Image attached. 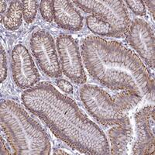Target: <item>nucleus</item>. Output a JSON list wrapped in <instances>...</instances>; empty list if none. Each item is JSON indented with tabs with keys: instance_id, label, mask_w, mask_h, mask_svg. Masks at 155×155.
I'll use <instances>...</instances> for the list:
<instances>
[{
	"instance_id": "nucleus-24",
	"label": "nucleus",
	"mask_w": 155,
	"mask_h": 155,
	"mask_svg": "<svg viewBox=\"0 0 155 155\" xmlns=\"http://www.w3.org/2000/svg\"><path fill=\"white\" fill-rule=\"evenodd\" d=\"M54 154H68V153H67V152L64 151V150H61V149H56V150H54Z\"/></svg>"
},
{
	"instance_id": "nucleus-17",
	"label": "nucleus",
	"mask_w": 155,
	"mask_h": 155,
	"mask_svg": "<svg viewBox=\"0 0 155 155\" xmlns=\"http://www.w3.org/2000/svg\"><path fill=\"white\" fill-rule=\"evenodd\" d=\"M40 11L45 21L51 23L54 19V0H42L40 3Z\"/></svg>"
},
{
	"instance_id": "nucleus-23",
	"label": "nucleus",
	"mask_w": 155,
	"mask_h": 155,
	"mask_svg": "<svg viewBox=\"0 0 155 155\" xmlns=\"http://www.w3.org/2000/svg\"><path fill=\"white\" fill-rule=\"evenodd\" d=\"M0 5H1V15H2V13H4L5 11V9H6V2L5 1H3V0H2L1 1V3H0Z\"/></svg>"
},
{
	"instance_id": "nucleus-2",
	"label": "nucleus",
	"mask_w": 155,
	"mask_h": 155,
	"mask_svg": "<svg viewBox=\"0 0 155 155\" xmlns=\"http://www.w3.org/2000/svg\"><path fill=\"white\" fill-rule=\"evenodd\" d=\"M84 64L97 82L113 90H128L153 99V78L139 57L121 43L96 36L84 39Z\"/></svg>"
},
{
	"instance_id": "nucleus-10",
	"label": "nucleus",
	"mask_w": 155,
	"mask_h": 155,
	"mask_svg": "<svg viewBox=\"0 0 155 155\" xmlns=\"http://www.w3.org/2000/svg\"><path fill=\"white\" fill-rule=\"evenodd\" d=\"M137 137L132 147L136 155L154 154V107L147 106L134 116Z\"/></svg>"
},
{
	"instance_id": "nucleus-18",
	"label": "nucleus",
	"mask_w": 155,
	"mask_h": 155,
	"mask_svg": "<svg viewBox=\"0 0 155 155\" xmlns=\"http://www.w3.org/2000/svg\"><path fill=\"white\" fill-rule=\"evenodd\" d=\"M126 3L136 15L140 16H144L146 15V7L142 0H127Z\"/></svg>"
},
{
	"instance_id": "nucleus-12",
	"label": "nucleus",
	"mask_w": 155,
	"mask_h": 155,
	"mask_svg": "<svg viewBox=\"0 0 155 155\" xmlns=\"http://www.w3.org/2000/svg\"><path fill=\"white\" fill-rule=\"evenodd\" d=\"M110 153L113 155L128 154L134 139L130 122L123 125H116L109 130Z\"/></svg>"
},
{
	"instance_id": "nucleus-7",
	"label": "nucleus",
	"mask_w": 155,
	"mask_h": 155,
	"mask_svg": "<svg viewBox=\"0 0 155 155\" xmlns=\"http://www.w3.org/2000/svg\"><path fill=\"white\" fill-rule=\"evenodd\" d=\"M61 61V68L64 74L74 83L84 85L87 81L79 48L76 41L71 35L61 34L57 39Z\"/></svg>"
},
{
	"instance_id": "nucleus-22",
	"label": "nucleus",
	"mask_w": 155,
	"mask_h": 155,
	"mask_svg": "<svg viewBox=\"0 0 155 155\" xmlns=\"http://www.w3.org/2000/svg\"><path fill=\"white\" fill-rule=\"evenodd\" d=\"M0 143H1V154H10V152L8 150L5 146V141L2 139V137H1V140H0Z\"/></svg>"
},
{
	"instance_id": "nucleus-11",
	"label": "nucleus",
	"mask_w": 155,
	"mask_h": 155,
	"mask_svg": "<svg viewBox=\"0 0 155 155\" xmlns=\"http://www.w3.org/2000/svg\"><path fill=\"white\" fill-rule=\"evenodd\" d=\"M54 19L58 27L70 31H78L83 27V16L67 0H54Z\"/></svg>"
},
{
	"instance_id": "nucleus-1",
	"label": "nucleus",
	"mask_w": 155,
	"mask_h": 155,
	"mask_svg": "<svg viewBox=\"0 0 155 155\" xmlns=\"http://www.w3.org/2000/svg\"><path fill=\"white\" fill-rule=\"evenodd\" d=\"M23 106L38 116L57 137L74 150L88 154H109L103 130L81 111L70 97L48 81L21 94Z\"/></svg>"
},
{
	"instance_id": "nucleus-4",
	"label": "nucleus",
	"mask_w": 155,
	"mask_h": 155,
	"mask_svg": "<svg viewBox=\"0 0 155 155\" xmlns=\"http://www.w3.org/2000/svg\"><path fill=\"white\" fill-rule=\"evenodd\" d=\"M79 95L88 113L102 125H123L130 122L127 113L119 106L113 97L100 87L84 85L80 88Z\"/></svg>"
},
{
	"instance_id": "nucleus-15",
	"label": "nucleus",
	"mask_w": 155,
	"mask_h": 155,
	"mask_svg": "<svg viewBox=\"0 0 155 155\" xmlns=\"http://www.w3.org/2000/svg\"><path fill=\"white\" fill-rule=\"evenodd\" d=\"M86 24L88 28L95 34L110 37L111 28L109 25L98 16L94 15L87 16Z\"/></svg>"
},
{
	"instance_id": "nucleus-6",
	"label": "nucleus",
	"mask_w": 155,
	"mask_h": 155,
	"mask_svg": "<svg viewBox=\"0 0 155 155\" xmlns=\"http://www.w3.org/2000/svg\"><path fill=\"white\" fill-rule=\"evenodd\" d=\"M30 46L43 72L51 78H61V64L54 40L49 32L44 30L34 32L30 37Z\"/></svg>"
},
{
	"instance_id": "nucleus-21",
	"label": "nucleus",
	"mask_w": 155,
	"mask_h": 155,
	"mask_svg": "<svg viewBox=\"0 0 155 155\" xmlns=\"http://www.w3.org/2000/svg\"><path fill=\"white\" fill-rule=\"evenodd\" d=\"M154 1L153 0H151V1H145V2H143V3H146V5L147 6L148 9L150 10V12L152 13V16H153V17L154 18V16H155V13H154Z\"/></svg>"
},
{
	"instance_id": "nucleus-9",
	"label": "nucleus",
	"mask_w": 155,
	"mask_h": 155,
	"mask_svg": "<svg viewBox=\"0 0 155 155\" xmlns=\"http://www.w3.org/2000/svg\"><path fill=\"white\" fill-rule=\"evenodd\" d=\"M11 68L13 81L21 89L33 88L41 79L30 52L23 44H17L12 49Z\"/></svg>"
},
{
	"instance_id": "nucleus-16",
	"label": "nucleus",
	"mask_w": 155,
	"mask_h": 155,
	"mask_svg": "<svg viewBox=\"0 0 155 155\" xmlns=\"http://www.w3.org/2000/svg\"><path fill=\"white\" fill-rule=\"evenodd\" d=\"M39 4L36 0H26L22 1L23 8V16L27 23H31L34 22L37 16Z\"/></svg>"
},
{
	"instance_id": "nucleus-19",
	"label": "nucleus",
	"mask_w": 155,
	"mask_h": 155,
	"mask_svg": "<svg viewBox=\"0 0 155 155\" xmlns=\"http://www.w3.org/2000/svg\"><path fill=\"white\" fill-rule=\"evenodd\" d=\"M1 52H0V82L2 83L7 77V58L6 54L2 45H1Z\"/></svg>"
},
{
	"instance_id": "nucleus-5",
	"label": "nucleus",
	"mask_w": 155,
	"mask_h": 155,
	"mask_svg": "<svg viewBox=\"0 0 155 155\" xmlns=\"http://www.w3.org/2000/svg\"><path fill=\"white\" fill-rule=\"evenodd\" d=\"M78 7L87 13L96 16L109 25L110 37H123L128 31L130 19L122 0H75Z\"/></svg>"
},
{
	"instance_id": "nucleus-3",
	"label": "nucleus",
	"mask_w": 155,
	"mask_h": 155,
	"mask_svg": "<svg viewBox=\"0 0 155 155\" xmlns=\"http://www.w3.org/2000/svg\"><path fill=\"white\" fill-rule=\"evenodd\" d=\"M1 127L15 154L49 155L51 142L46 131L17 102H1Z\"/></svg>"
},
{
	"instance_id": "nucleus-8",
	"label": "nucleus",
	"mask_w": 155,
	"mask_h": 155,
	"mask_svg": "<svg viewBox=\"0 0 155 155\" xmlns=\"http://www.w3.org/2000/svg\"><path fill=\"white\" fill-rule=\"evenodd\" d=\"M127 41L147 65L154 69V34L150 25L142 19H134L127 33Z\"/></svg>"
},
{
	"instance_id": "nucleus-14",
	"label": "nucleus",
	"mask_w": 155,
	"mask_h": 155,
	"mask_svg": "<svg viewBox=\"0 0 155 155\" xmlns=\"http://www.w3.org/2000/svg\"><path fill=\"white\" fill-rule=\"evenodd\" d=\"M113 99L125 113H128L130 110L139 104L143 98L134 92L123 90L121 92L115 95Z\"/></svg>"
},
{
	"instance_id": "nucleus-20",
	"label": "nucleus",
	"mask_w": 155,
	"mask_h": 155,
	"mask_svg": "<svg viewBox=\"0 0 155 155\" xmlns=\"http://www.w3.org/2000/svg\"><path fill=\"white\" fill-rule=\"evenodd\" d=\"M57 85L58 86V88H60L61 90H62L63 92H64L65 93L68 94H72L73 93V85H71V83L69 82L68 81L65 79H63V78H60L56 81Z\"/></svg>"
},
{
	"instance_id": "nucleus-13",
	"label": "nucleus",
	"mask_w": 155,
	"mask_h": 155,
	"mask_svg": "<svg viewBox=\"0 0 155 155\" xmlns=\"http://www.w3.org/2000/svg\"><path fill=\"white\" fill-rule=\"evenodd\" d=\"M23 8L21 1H12L7 12L4 15L3 23L5 28L9 30H16L19 28L23 19Z\"/></svg>"
}]
</instances>
